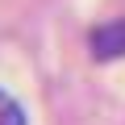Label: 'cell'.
<instances>
[{
  "label": "cell",
  "instance_id": "6da1fadb",
  "mask_svg": "<svg viewBox=\"0 0 125 125\" xmlns=\"http://www.w3.org/2000/svg\"><path fill=\"white\" fill-rule=\"evenodd\" d=\"M88 46H92V58H96V62L125 58V17L96 25V29H92V38H88Z\"/></svg>",
  "mask_w": 125,
  "mask_h": 125
},
{
  "label": "cell",
  "instance_id": "7a4b0ae2",
  "mask_svg": "<svg viewBox=\"0 0 125 125\" xmlns=\"http://www.w3.org/2000/svg\"><path fill=\"white\" fill-rule=\"evenodd\" d=\"M0 125H25V113L9 92H0Z\"/></svg>",
  "mask_w": 125,
  "mask_h": 125
}]
</instances>
